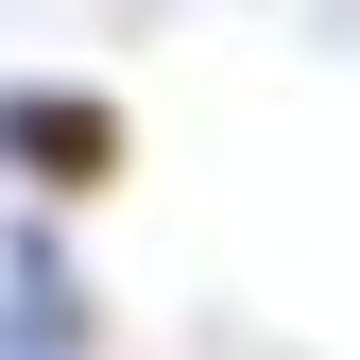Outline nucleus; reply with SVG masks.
Returning a JSON list of instances; mask_svg holds the SVG:
<instances>
[{"label":"nucleus","instance_id":"f03ea898","mask_svg":"<svg viewBox=\"0 0 360 360\" xmlns=\"http://www.w3.org/2000/svg\"><path fill=\"white\" fill-rule=\"evenodd\" d=\"M0 360H86V292L52 275L34 223H18V275H0Z\"/></svg>","mask_w":360,"mask_h":360},{"label":"nucleus","instance_id":"f257e3e1","mask_svg":"<svg viewBox=\"0 0 360 360\" xmlns=\"http://www.w3.org/2000/svg\"><path fill=\"white\" fill-rule=\"evenodd\" d=\"M120 103L103 86H18L0 103V172H34V206H86V189H120Z\"/></svg>","mask_w":360,"mask_h":360}]
</instances>
